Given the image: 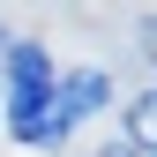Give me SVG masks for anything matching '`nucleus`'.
Here are the masks:
<instances>
[{
    "instance_id": "f257e3e1",
    "label": "nucleus",
    "mask_w": 157,
    "mask_h": 157,
    "mask_svg": "<svg viewBox=\"0 0 157 157\" xmlns=\"http://www.w3.org/2000/svg\"><path fill=\"white\" fill-rule=\"evenodd\" d=\"M112 105V82L97 67H75V75H52V97H45V112H37L30 127H15V142H30V150H45V142H67L75 127L90 120V112H105Z\"/></svg>"
},
{
    "instance_id": "f03ea898",
    "label": "nucleus",
    "mask_w": 157,
    "mask_h": 157,
    "mask_svg": "<svg viewBox=\"0 0 157 157\" xmlns=\"http://www.w3.org/2000/svg\"><path fill=\"white\" fill-rule=\"evenodd\" d=\"M52 97V52L45 45H8V127H30Z\"/></svg>"
},
{
    "instance_id": "7ed1b4c3",
    "label": "nucleus",
    "mask_w": 157,
    "mask_h": 157,
    "mask_svg": "<svg viewBox=\"0 0 157 157\" xmlns=\"http://www.w3.org/2000/svg\"><path fill=\"white\" fill-rule=\"evenodd\" d=\"M127 142H135V150H157V90L135 97V112H127Z\"/></svg>"
},
{
    "instance_id": "20e7f679",
    "label": "nucleus",
    "mask_w": 157,
    "mask_h": 157,
    "mask_svg": "<svg viewBox=\"0 0 157 157\" xmlns=\"http://www.w3.org/2000/svg\"><path fill=\"white\" fill-rule=\"evenodd\" d=\"M142 45H150V60H157V15H150V23H142Z\"/></svg>"
},
{
    "instance_id": "39448f33",
    "label": "nucleus",
    "mask_w": 157,
    "mask_h": 157,
    "mask_svg": "<svg viewBox=\"0 0 157 157\" xmlns=\"http://www.w3.org/2000/svg\"><path fill=\"white\" fill-rule=\"evenodd\" d=\"M0 60H8V30H0Z\"/></svg>"
}]
</instances>
